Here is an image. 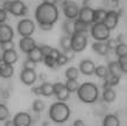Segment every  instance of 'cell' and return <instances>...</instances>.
I'll use <instances>...</instances> for the list:
<instances>
[{
  "label": "cell",
  "mask_w": 127,
  "mask_h": 126,
  "mask_svg": "<svg viewBox=\"0 0 127 126\" xmlns=\"http://www.w3.org/2000/svg\"><path fill=\"white\" fill-rule=\"evenodd\" d=\"M39 77H40V80H42L43 82H46V77H47V76H46V74H40V76H39Z\"/></svg>",
  "instance_id": "9f6ffc18"
},
{
  "label": "cell",
  "mask_w": 127,
  "mask_h": 126,
  "mask_svg": "<svg viewBox=\"0 0 127 126\" xmlns=\"http://www.w3.org/2000/svg\"><path fill=\"white\" fill-rule=\"evenodd\" d=\"M23 69H28V70H35L36 69V63L29 61V60H26L23 62Z\"/></svg>",
  "instance_id": "b9f144b4"
},
{
  "label": "cell",
  "mask_w": 127,
  "mask_h": 126,
  "mask_svg": "<svg viewBox=\"0 0 127 126\" xmlns=\"http://www.w3.org/2000/svg\"><path fill=\"white\" fill-rule=\"evenodd\" d=\"M83 7H91V0H83Z\"/></svg>",
  "instance_id": "f907efd6"
},
{
  "label": "cell",
  "mask_w": 127,
  "mask_h": 126,
  "mask_svg": "<svg viewBox=\"0 0 127 126\" xmlns=\"http://www.w3.org/2000/svg\"><path fill=\"white\" fill-rule=\"evenodd\" d=\"M118 64L120 67V70L121 73L126 74L127 73V55H124V56H119V60H118Z\"/></svg>",
  "instance_id": "d590c367"
},
{
  "label": "cell",
  "mask_w": 127,
  "mask_h": 126,
  "mask_svg": "<svg viewBox=\"0 0 127 126\" xmlns=\"http://www.w3.org/2000/svg\"><path fill=\"white\" fill-rule=\"evenodd\" d=\"M116 54L118 55V57L119 56H124V55H127V46L125 42L123 43H118L116 47Z\"/></svg>",
  "instance_id": "e575fe53"
},
{
  "label": "cell",
  "mask_w": 127,
  "mask_h": 126,
  "mask_svg": "<svg viewBox=\"0 0 127 126\" xmlns=\"http://www.w3.org/2000/svg\"><path fill=\"white\" fill-rule=\"evenodd\" d=\"M9 7H11V0H6V1H4V4H2V7H1V9L7 13V12H9Z\"/></svg>",
  "instance_id": "7bdbcfd3"
},
{
  "label": "cell",
  "mask_w": 127,
  "mask_h": 126,
  "mask_svg": "<svg viewBox=\"0 0 127 126\" xmlns=\"http://www.w3.org/2000/svg\"><path fill=\"white\" fill-rule=\"evenodd\" d=\"M14 74V68L13 65H9V64H4L0 67V77L1 78H11Z\"/></svg>",
  "instance_id": "ffe728a7"
},
{
  "label": "cell",
  "mask_w": 127,
  "mask_h": 126,
  "mask_svg": "<svg viewBox=\"0 0 127 126\" xmlns=\"http://www.w3.org/2000/svg\"><path fill=\"white\" fill-rule=\"evenodd\" d=\"M92 49L96 51L97 54H99L101 56H106L108 54L110 50L107 49V47L105 44V42H101V41H96L95 43L92 44Z\"/></svg>",
  "instance_id": "d6986e66"
},
{
  "label": "cell",
  "mask_w": 127,
  "mask_h": 126,
  "mask_svg": "<svg viewBox=\"0 0 127 126\" xmlns=\"http://www.w3.org/2000/svg\"><path fill=\"white\" fill-rule=\"evenodd\" d=\"M60 1V0H43V2H47V4H51V5H56Z\"/></svg>",
  "instance_id": "816d5d0a"
},
{
  "label": "cell",
  "mask_w": 127,
  "mask_h": 126,
  "mask_svg": "<svg viewBox=\"0 0 127 126\" xmlns=\"http://www.w3.org/2000/svg\"><path fill=\"white\" fill-rule=\"evenodd\" d=\"M6 19H7V13L0 8V23H5Z\"/></svg>",
  "instance_id": "ee69618b"
},
{
  "label": "cell",
  "mask_w": 127,
  "mask_h": 126,
  "mask_svg": "<svg viewBox=\"0 0 127 126\" xmlns=\"http://www.w3.org/2000/svg\"><path fill=\"white\" fill-rule=\"evenodd\" d=\"M0 58H1V54H0Z\"/></svg>",
  "instance_id": "91938a15"
},
{
  "label": "cell",
  "mask_w": 127,
  "mask_h": 126,
  "mask_svg": "<svg viewBox=\"0 0 127 126\" xmlns=\"http://www.w3.org/2000/svg\"><path fill=\"white\" fill-rule=\"evenodd\" d=\"M60 54H61V53H60L57 49L53 48V49H51V51H50V54L48 55V56H50V57H53V58H55V60H56V58L58 57V55H60Z\"/></svg>",
  "instance_id": "f6af8a7d"
},
{
  "label": "cell",
  "mask_w": 127,
  "mask_h": 126,
  "mask_svg": "<svg viewBox=\"0 0 127 126\" xmlns=\"http://www.w3.org/2000/svg\"><path fill=\"white\" fill-rule=\"evenodd\" d=\"M14 126H31L32 125V117L27 112H19L12 119Z\"/></svg>",
  "instance_id": "4fadbf2b"
},
{
  "label": "cell",
  "mask_w": 127,
  "mask_h": 126,
  "mask_svg": "<svg viewBox=\"0 0 127 126\" xmlns=\"http://www.w3.org/2000/svg\"><path fill=\"white\" fill-rule=\"evenodd\" d=\"M60 46L63 49L64 53L71 51V47H70V36L69 35H63L60 40Z\"/></svg>",
  "instance_id": "4316f807"
},
{
  "label": "cell",
  "mask_w": 127,
  "mask_h": 126,
  "mask_svg": "<svg viewBox=\"0 0 127 126\" xmlns=\"http://www.w3.org/2000/svg\"><path fill=\"white\" fill-rule=\"evenodd\" d=\"M96 65L91 60H83L79 63V73H82L85 76H91L95 73Z\"/></svg>",
  "instance_id": "2e32d148"
},
{
  "label": "cell",
  "mask_w": 127,
  "mask_h": 126,
  "mask_svg": "<svg viewBox=\"0 0 127 126\" xmlns=\"http://www.w3.org/2000/svg\"><path fill=\"white\" fill-rule=\"evenodd\" d=\"M32 92L36 96H41V90H40V86H33L32 88Z\"/></svg>",
  "instance_id": "c3c4849f"
},
{
  "label": "cell",
  "mask_w": 127,
  "mask_h": 126,
  "mask_svg": "<svg viewBox=\"0 0 127 126\" xmlns=\"http://www.w3.org/2000/svg\"><path fill=\"white\" fill-rule=\"evenodd\" d=\"M14 31L7 23H0V43L7 41H13Z\"/></svg>",
  "instance_id": "7c38bea8"
},
{
  "label": "cell",
  "mask_w": 127,
  "mask_h": 126,
  "mask_svg": "<svg viewBox=\"0 0 127 126\" xmlns=\"http://www.w3.org/2000/svg\"><path fill=\"white\" fill-rule=\"evenodd\" d=\"M116 98H117V93L112 88L104 89V91H103V100H104V102H106V103H112L113 100H116Z\"/></svg>",
  "instance_id": "603a6c76"
},
{
  "label": "cell",
  "mask_w": 127,
  "mask_h": 126,
  "mask_svg": "<svg viewBox=\"0 0 127 126\" xmlns=\"http://www.w3.org/2000/svg\"><path fill=\"white\" fill-rule=\"evenodd\" d=\"M5 126H14L13 120H12V119H7V120H5Z\"/></svg>",
  "instance_id": "f5cc1de1"
},
{
  "label": "cell",
  "mask_w": 127,
  "mask_h": 126,
  "mask_svg": "<svg viewBox=\"0 0 127 126\" xmlns=\"http://www.w3.org/2000/svg\"><path fill=\"white\" fill-rule=\"evenodd\" d=\"M103 126H120V120L116 115H106L103 119Z\"/></svg>",
  "instance_id": "7402d4cb"
},
{
  "label": "cell",
  "mask_w": 127,
  "mask_h": 126,
  "mask_svg": "<svg viewBox=\"0 0 127 126\" xmlns=\"http://www.w3.org/2000/svg\"><path fill=\"white\" fill-rule=\"evenodd\" d=\"M71 111L65 102H56L49 109V118L56 124H63L69 119Z\"/></svg>",
  "instance_id": "3957f363"
},
{
  "label": "cell",
  "mask_w": 127,
  "mask_h": 126,
  "mask_svg": "<svg viewBox=\"0 0 127 126\" xmlns=\"http://www.w3.org/2000/svg\"><path fill=\"white\" fill-rule=\"evenodd\" d=\"M9 13H12L14 16H25L28 13V7L21 0H13L11 1Z\"/></svg>",
  "instance_id": "ba28073f"
},
{
  "label": "cell",
  "mask_w": 127,
  "mask_h": 126,
  "mask_svg": "<svg viewBox=\"0 0 127 126\" xmlns=\"http://www.w3.org/2000/svg\"><path fill=\"white\" fill-rule=\"evenodd\" d=\"M107 71L111 75H114V76H119L120 77V75H121V70H120V67H119V64H118V62L117 61H112V62H110L108 63V65H107Z\"/></svg>",
  "instance_id": "d4e9b609"
},
{
  "label": "cell",
  "mask_w": 127,
  "mask_h": 126,
  "mask_svg": "<svg viewBox=\"0 0 127 126\" xmlns=\"http://www.w3.org/2000/svg\"><path fill=\"white\" fill-rule=\"evenodd\" d=\"M53 26H54V25H40V28L44 32H48V31H51V29H53Z\"/></svg>",
  "instance_id": "bcb514c9"
},
{
  "label": "cell",
  "mask_w": 127,
  "mask_h": 126,
  "mask_svg": "<svg viewBox=\"0 0 127 126\" xmlns=\"http://www.w3.org/2000/svg\"><path fill=\"white\" fill-rule=\"evenodd\" d=\"M73 126H85V123L82 119H76L73 123Z\"/></svg>",
  "instance_id": "681fc988"
},
{
  "label": "cell",
  "mask_w": 127,
  "mask_h": 126,
  "mask_svg": "<svg viewBox=\"0 0 127 126\" xmlns=\"http://www.w3.org/2000/svg\"><path fill=\"white\" fill-rule=\"evenodd\" d=\"M105 44H106V47H107L108 50H114L116 49L117 44H118V42L116 41V39H107L106 40V42H105Z\"/></svg>",
  "instance_id": "f35d334b"
},
{
  "label": "cell",
  "mask_w": 127,
  "mask_h": 126,
  "mask_svg": "<svg viewBox=\"0 0 127 126\" xmlns=\"http://www.w3.org/2000/svg\"><path fill=\"white\" fill-rule=\"evenodd\" d=\"M123 39H124V35L123 34H119V35H118V38L116 39V41L118 42V43H123V42H124Z\"/></svg>",
  "instance_id": "db71d44e"
},
{
  "label": "cell",
  "mask_w": 127,
  "mask_h": 126,
  "mask_svg": "<svg viewBox=\"0 0 127 126\" xmlns=\"http://www.w3.org/2000/svg\"><path fill=\"white\" fill-rule=\"evenodd\" d=\"M62 8H63V12H64V15L68 20H75L78 16V12H79V8H78L77 4L75 1H71V0H64L62 2Z\"/></svg>",
  "instance_id": "8992f818"
},
{
  "label": "cell",
  "mask_w": 127,
  "mask_h": 126,
  "mask_svg": "<svg viewBox=\"0 0 127 126\" xmlns=\"http://www.w3.org/2000/svg\"><path fill=\"white\" fill-rule=\"evenodd\" d=\"M27 55H28V60L34 62V63H39V62H41L43 60V55L41 54V50H40L39 46H36L33 50H31Z\"/></svg>",
  "instance_id": "ac0fdd59"
},
{
  "label": "cell",
  "mask_w": 127,
  "mask_h": 126,
  "mask_svg": "<svg viewBox=\"0 0 127 126\" xmlns=\"http://www.w3.org/2000/svg\"><path fill=\"white\" fill-rule=\"evenodd\" d=\"M0 47H1V49H2V51H6V50L14 49V42H13V41L2 42V43H0Z\"/></svg>",
  "instance_id": "ab89813d"
},
{
  "label": "cell",
  "mask_w": 127,
  "mask_h": 126,
  "mask_svg": "<svg viewBox=\"0 0 127 126\" xmlns=\"http://www.w3.org/2000/svg\"><path fill=\"white\" fill-rule=\"evenodd\" d=\"M54 85V95L56 96L58 102H65L69 99L70 97V92L68 91V89L65 88V85L61 82L53 84Z\"/></svg>",
  "instance_id": "9c48e42d"
},
{
  "label": "cell",
  "mask_w": 127,
  "mask_h": 126,
  "mask_svg": "<svg viewBox=\"0 0 127 126\" xmlns=\"http://www.w3.org/2000/svg\"><path fill=\"white\" fill-rule=\"evenodd\" d=\"M2 97H4V98H8V97H9V92H8L7 89H5L4 90V92H2Z\"/></svg>",
  "instance_id": "11a10c76"
},
{
  "label": "cell",
  "mask_w": 127,
  "mask_h": 126,
  "mask_svg": "<svg viewBox=\"0 0 127 126\" xmlns=\"http://www.w3.org/2000/svg\"><path fill=\"white\" fill-rule=\"evenodd\" d=\"M39 48H40V50H41V54L43 55V57H44V56H48L50 54V51H51V49H53L50 46H47V44H42V46H40Z\"/></svg>",
  "instance_id": "60d3db41"
},
{
  "label": "cell",
  "mask_w": 127,
  "mask_h": 126,
  "mask_svg": "<svg viewBox=\"0 0 127 126\" xmlns=\"http://www.w3.org/2000/svg\"><path fill=\"white\" fill-rule=\"evenodd\" d=\"M37 80V75L35 73V70H28V69H22L20 73V81L22 84L32 86L33 84Z\"/></svg>",
  "instance_id": "8fae6325"
},
{
  "label": "cell",
  "mask_w": 127,
  "mask_h": 126,
  "mask_svg": "<svg viewBox=\"0 0 127 126\" xmlns=\"http://www.w3.org/2000/svg\"><path fill=\"white\" fill-rule=\"evenodd\" d=\"M43 62H44V64L50 69L57 68V62H56V60L53 57H50V56H44V57H43Z\"/></svg>",
  "instance_id": "8d00e7d4"
},
{
  "label": "cell",
  "mask_w": 127,
  "mask_h": 126,
  "mask_svg": "<svg viewBox=\"0 0 127 126\" xmlns=\"http://www.w3.org/2000/svg\"><path fill=\"white\" fill-rule=\"evenodd\" d=\"M78 69L75 67H70L65 70V77L66 80H77L78 78Z\"/></svg>",
  "instance_id": "f546056e"
},
{
  "label": "cell",
  "mask_w": 127,
  "mask_h": 126,
  "mask_svg": "<svg viewBox=\"0 0 127 126\" xmlns=\"http://www.w3.org/2000/svg\"><path fill=\"white\" fill-rule=\"evenodd\" d=\"M93 74H95L97 77H99V78H104L108 74V71H107V68H106L105 65H98V67L95 68V73Z\"/></svg>",
  "instance_id": "d6a6232c"
},
{
  "label": "cell",
  "mask_w": 127,
  "mask_h": 126,
  "mask_svg": "<svg viewBox=\"0 0 127 126\" xmlns=\"http://www.w3.org/2000/svg\"><path fill=\"white\" fill-rule=\"evenodd\" d=\"M64 54H65L68 61H71V60H73V58H75V53H73L72 50H71V51H68V53H64Z\"/></svg>",
  "instance_id": "7dc6e473"
},
{
  "label": "cell",
  "mask_w": 127,
  "mask_h": 126,
  "mask_svg": "<svg viewBox=\"0 0 127 126\" xmlns=\"http://www.w3.org/2000/svg\"><path fill=\"white\" fill-rule=\"evenodd\" d=\"M110 35H111V31L103 22H95V25L91 28V36L96 41L104 42L107 39H110Z\"/></svg>",
  "instance_id": "5b68a950"
},
{
  "label": "cell",
  "mask_w": 127,
  "mask_h": 126,
  "mask_svg": "<svg viewBox=\"0 0 127 126\" xmlns=\"http://www.w3.org/2000/svg\"><path fill=\"white\" fill-rule=\"evenodd\" d=\"M112 2H113V4H118V2H119L120 0H111Z\"/></svg>",
  "instance_id": "680465c9"
},
{
  "label": "cell",
  "mask_w": 127,
  "mask_h": 126,
  "mask_svg": "<svg viewBox=\"0 0 127 126\" xmlns=\"http://www.w3.org/2000/svg\"><path fill=\"white\" fill-rule=\"evenodd\" d=\"M42 126H49V122H43Z\"/></svg>",
  "instance_id": "6f0895ef"
},
{
  "label": "cell",
  "mask_w": 127,
  "mask_h": 126,
  "mask_svg": "<svg viewBox=\"0 0 127 126\" xmlns=\"http://www.w3.org/2000/svg\"><path fill=\"white\" fill-rule=\"evenodd\" d=\"M76 92H77L79 100L85 104L96 103L98 100V97H99L98 86L91 82H85V83L81 84Z\"/></svg>",
  "instance_id": "7a4b0ae2"
},
{
  "label": "cell",
  "mask_w": 127,
  "mask_h": 126,
  "mask_svg": "<svg viewBox=\"0 0 127 126\" xmlns=\"http://www.w3.org/2000/svg\"><path fill=\"white\" fill-rule=\"evenodd\" d=\"M18 32L19 34L25 38V36H32L35 32V25L34 22L29 19H22L18 23Z\"/></svg>",
  "instance_id": "52a82bcc"
},
{
  "label": "cell",
  "mask_w": 127,
  "mask_h": 126,
  "mask_svg": "<svg viewBox=\"0 0 127 126\" xmlns=\"http://www.w3.org/2000/svg\"><path fill=\"white\" fill-rule=\"evenodd\" d=\"M9 117V110L5 104L0 103V122H5L7 120Z\"/></svg>",
  "instance_id": "836d02e7"
},
{
  "label": "cell",
  "mask_w": 127,
  "mask_h": 126,
  "mask_svg": "<svg viewBox=\"0 0 127 126\" xmlns=\"http://www.w3.org/2000/svg\"><path fill=\"white\" fill-rule=\"evenodd\" d=\"M119 18L120 16H119V14L117 13V11L112 9V11L106 12V16H105L103 23L107 27L110 31L116 29L117 26H118V22H119Z\"/></svg>",
  "instance_id": "30bf717a"
},
{
  "label": "cell",
  "mask_w": 127,
  "mask_h": 126,
  "mask_svg": "<svg viewBox=\"0 0 127 126\" xmlns=\"http://www.w3.org/2000/svg\"><path fill=\"white\" fill-rule=\"evenodd\" d=\"M105 82L110 85V86H116V85H118L119 84V81H120V77L119 76H114V75H111V74L108 73L106 76L104 77Z\"/></svg>",
  "instance_id": "f1b7e54d"
},
{
  "label": "cell",
  "mask_w": 127,
  "mask_h": 126,
  "mask_svg": "<svg viewBox=\"0 0 127 126\" xmlns=\"http://www.w3.org/2000/svg\"><path fill=\"white\" fill-rule=\"evenodd\" d=\"M35 19L39 25H54L58 19V9L56 5L42 2L36 7Z\"/></svg>",
  "instance_id": "6da1fadb"
},
{
  "label": "cell",
  "mask_w": 127,
  "mask_h": 126,
  "mask_svg": "<svg viewBox=\"0 0 127 126\" xmlns=\"http://www.w3.org/2000/svg\"><path fill=\"white\" fill-rule=\"evenodd\" d=\"M46 109V104L41 99H35L33 102V110L36 112V113H40V112H43V110Z\"/></svg>",
  "instance_id": "1f68e13d"
},
{
  "label": "cell",
  "mask_w": 127,
  "mask_h": 126,
  "mask_svg": "<svg viewBox=\"0 0 127 126\" xmlns=\"http://www.w3.org/2000/svg\"><path fill=\"white\" fill-rule=\"evenodd\" d=\"M106 16V11L103 8L93 9V22H103Z\"/></svg>",
  "instance_id": "484cf974"
},
{
  "label": "cell",
  "mask_w": 127,
  "mask_h": 126,
  "mask_svg": "<svg viewBox=\"0 0 127 126\" xmlns=\"http://www.w3.org/2000/svg\"><path fill=\"white\" fill-rule=\"evenodd\" d=\"M88 23L83 22L79 19L73 21V33H88Z\"/></svg>",
  "instance_id": "cb8c5ba5"
},
{
  "label": "cell",
  "mask_w": 127,
  "mask_h": 126,
  "mask_svg": "<svg viewBox=\"0 0 127 126\" xmlns=\"http://www.w3.org/2000/svg\"><path fill=\"white\" fill-rule=\"evenodd\" d=\"M88 44V33H73L70 36V47L73 53H81Z\"/></svg>",
  "instance_id": "277c9868"
},
{
  "label": "cell",
  "mask_w": 127,
  "mask_h": 126,
  "mask_svg": "<svg viewBox=\"0 0 127 126\" xmlns=\"http://www.w3.org/2000/svg\"><path fill=\"white\" fill-rule=\"evenodd\" d=\"M56 62H57V67H62V65H64L65 63H68V58H66L65 54L64 53L60 54L58 57L56 58Z\"/></svg>",
  "instance_id": "74e56055"
},
{
  "label": "cell",
  "mask_w": 127,
  "mask_h": 126,
  "mask_svg": "<svg viewBox=\"0 0 127 126\" xmlns=\"http://www.w3.org/2000/svg\"><path fill=\"white\" fill-rule=\"evenodd\" d=\"M19 46H20V49L22 50L25 54H28L31 50H33L35 47L37 46L35 40L32 36H25V38H21L19 42Z\"/></svg>",
  "instance_id": "5bb4252c"
},
{
  "label": "cell",
  "mask_w": 127,
  "mask_h": 126,
  "mask_svg": "<svg viewBox=\"0 0 127 126\" xmlns=\"http://www.w3.org/2000/svg\"><path fill=\"white\" fill-rule=\"evenodd\" d=\"M1 60L6 63V64L9 65H14L19 60V56H18V53L15 51V49H11V50H6L2 53L1 55Z\"/></svg>",
  "instance_id": "e0dca14e"
},
{
  "label": "cell",
  "mask_w": 127,
  "mask_h": 126,
  "mask_svg": "<svg viewBox=\"0 0 127 126\" xmlns=\"http://www.w3.org/2000/svg\"><path fill=\"white\" fill-rule=\"evenodd\" d=\"M40 90H41V95L44 97H51L54 95V85L48 82H43L40 85Z\"/></svg>",
  "instance_id": "44dd1931"
},
{
  "label": "cell",
  "mask_w": 127,
  "mask_h": 126,
  "mask_svg": "<svg viewBox=\"0 0 127 126\" xmlns=\"http://www.w3.org/2000/svg\"><path fill=\"white\" fill-rule=\"evenodd\" d=\"M63 31H64V33H65V35H69V36H71V35L73 34V22H72V20H66V21L63 22Z\"/></svg>",
  "instance_id": "4dcf8cb0"
},
{
  "label": "cell",
  "mask_w": 127,
  "mask_h": 126,
  "mask_svg": "<svg viewBox=\"0 0 127 126\" xmlns=\"http://www.w3.org/2000/svg\"><path fill=\"white\" fill-rule=\"evenodd\" d=\"M78 19L83 22L91 25L93 22V8L91 7H82L78 12Z\"/></svg>",
  "instance_id": "9a60e30c"
},
{
  "label": "cell",
  "mask_w": 127,
  "mask_h": 126,
  "mask_svg": "<svg viewBox=\"0 0 127 126\" xmlns=\"http://www.w3.org/2000/svg\"><path fill=\"white\" fill-rule=\"evenodd\" d=\"M65 85V88L68 89V91L71 93V92H76L77 91V89L79 88V85L81 84L78 83L77 80H68L66 81V83L64 84Z\"/></svg>",
  "instance_id": "83f0119b"
}]
</instances>
